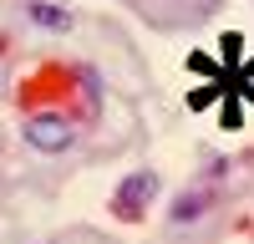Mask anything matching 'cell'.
Segmentation results:
<instances>
[{"instance_id": "cell-6", "label": "cell", "mask_w": 254, "mask_h": 244, "mask_svg": "<svg viewBox=\"0 0 254 244\" xmlns=\"http://www.w3.org/2000/svg\"><path fill=\"white\" fill-rule=\"evenodd\" d=\"M219 56H224V61H239V56H244V36H239V31H224V36H219Z\"/></svg>"}, {"instance_id": "cell-2", "label": "cell", "mask_w": 254, "mask_h": 244, "mask_svg": "<svg viewBox=\"0 0 254 244\" xmlns=\"http://www.w3.org/2000/svg\"><path fill=\"white\" fill-rule=\"evenodd\" d=\"M26 142L41 153H61L71 142V127H66V117H31L26 122Z\"/></svg>"}, {"instance_id": "cell-7", "label": "cell", "mask_w": 254, "mask_h": 244, "mask_svg": "<svg viewBox=\"0 0 254 244\" xmlns=\"http://www.w3.org/2000/svg\"><path fill=\"white\" fill-rule=\"evenodd\" d=\"M219 92H224V87H198V92H188V107H193V112L214 107V102H219Z\"/></svg>"}, {"instance_id": "cell-4", "label": "cell", "mask_w": 254, "mask_h": 244, "mask_svg": "<svg viewBox=\"0 0 254 244\" xmlns=\"http://www.w3.org/2000/svg\"><path fill=\"white\" fill-rule=\"evenodd\" d=\"M31 20H36V26H46V31H66V26H71V15L61 10V5H31Z\"/></svg>"}, {"instance_id": "cell-1", "label": "cell", "mask_w": 254, "mask_h": 244, "mask_svg": "<svg viewBox=\"0 0 254 244\" xmlns=\"http://www.w3.org/2000/svg\"><path fill=\"white\" fill-rule=\"evenodd\" d=\"M153 193H158V178H153V173H132V178H122V183H117L112 209H117L122 219H137L147 203H153Z\"/></svg>"}, {"instance_id": "cell-9", "label": "cell", "mask_w": 254, "mask_h": 244, "mask_svg": "<svg viewBox=\"0 0 254 244\" xmlns=\"http://www.w3.org/2000/svg\"><path fill=\"white\" fill-rule=\"evenodd\" d=\"M244 97H249V102H254V87H244Z\"/></svg>"}, {"instance_id": "cell-3", "label": "cell", "mask_w": 254, "mask_h": 244, "mask_svg": "<svg viewBox=\"0 0 254 244\" xmlns=\"http://www.w3.org/2000/svg\"><path fill=\"white\" fill-rule=\"evenodd\" d=\"M203 209H208V193H198V188H193V193H178V203H173V219H178V224H193Z\"/></svg>"}, {"instance_id": "cell-5", "label": "cell", "mask_w": 254, "mask_h": 244, "mask_svg": "<svg viewBox=\"0 0 254 244\" xmlns=\"http://www.w3.org/2000/svg\"><path fill=\"white\" fill-rule=\"evenodd\" d=\"M188 71H198V76H208V81H224L219 61H214V56H203V51H193V56H188Z\"/></svg>"}, {"instance_id": "cell-8", "label": "cell", "mask_w": 254, "mask_h": 244, "mask_svg": "<svg viewBox=\"0 0 254 244\" xmlns=\"http://www.w3.org/2000/svg\"><path fill=\"white\" fill-rule=\"evenodd\" d=\"M239 122H244V112H239V102H229V107H224V127H239Z\"/></svg>"}, {"instance_id": "cell-10", "label": "cell", "mask_w": 254, "mask_h": 244, "mask_svg": "<svg viewBox=\"0 0 254 244\" xmlns=\"http://www.w3.org/2000/svg\"><path fill=\"white\" fill-rule=\"evenodd\" d=\"M249 71H254V61H249ZM249 71H244V76H249Z\"/></svg>"}]
</instances>
